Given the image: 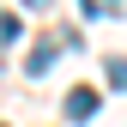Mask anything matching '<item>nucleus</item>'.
Masks as SVG:
<instances>
[{
    "label": "nucleus",
    "instance_id": "1",
    "mask_svg": "<svg viewBox=\"0 0 127 127\" xmlns=\"http://www.w3.org/2000/svg\"><path fill=\"white\" fill-rule=\"evenodd\" d=\"M91 115H97V91H85V85L67 91V121H91Z\"/></svg>",
    "mask_w": 127,
    "mask_h": 127
},
{
    "label": "nucleus",
    "instance_id": "2",
    "mask_svg": "<svg viewBox=\"0 0 127 127\" xmlns=\"http://www.w3.org/2000/svg\"><path fill=\"white\" fill-rule=\"evenodd\" d=\"M24 67H30V79H42V73H49V67H55V49H36V55H30V61H24Z\"/></svg>",
    "mask_w": 127,
    "mask_h": 127
},
{
    "label": "nucleus",
    "instance_id": "3",
    "mask_svg": "<svg viewBox=\"0 0 127 127\" xmlns=\"http://www.w3.org/2000/svg\"><path fill=\"white\" fill-rule=\"evenodd\" d=\"M79 6H85V18H103V12L115 6V0H79Z\"/></svg>",
    "mask_w": 127,
    "mask_h": 127
},
{
    "label": "nucleus",
    "instance_id": "4",
    "mask_svg": "<svg viewBox=\"0 0 127 127\" xmlns=\"http://www.w3.org/2000/svg\"><path fill=\"white\" fill-rule=\"evenodd\" d=\"M109 85H121V91H127V61H115V67H109Z\"/></svg>",
    "mask_w": 127,
    "mask_h": 127
},
{
    "label": "nucleus",
    "instance_id": "5",
    "mask_svg": "<svg viewBox=\"0 0 127 127\" xmlns=\"http://www.w3.org/2000/svg\"><path fill=\"white\" fill-rule=\"evenodd\" d=\"M24 6H49V0H24Z\"/></svg>",
    "mask_w": 127,
    "mask_h": 127
}]
</instances>
